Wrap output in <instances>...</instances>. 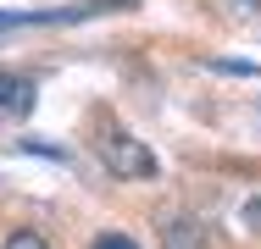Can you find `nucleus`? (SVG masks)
Here are the masks:
<instances>
[{
	"label": "nucleus",
	"instance_id": "nucleus-5",
	"mask_svg": "<svg viewBox=\"0 0 261 249\" xmlns=\"http://www.w3.org/2000/svg\"><path fill=\"white\" fill-rule=\"evenodd\" d=\"M95 249H139V244H134L128 233H100V238H95Z\"/></svg>",
	"mask_w": 261,
	"mask_h": 249
},
{
	"label": "nucleus",
	"instance_id": "nucleus-6",
	"mask_svg": "<svg viewBox=\"0 0 261 249\" xmlns=\"http://www.w3.org/2000/svg\"><path fill=\"white\" fill-rule=\"evenodd\" d=\"M245 222H250V227H261V199L250 205V210H245Z\"/></svg>",
	"mask_w": 261,
	"mask_h": 249
},
{
	"label": "nucleus",
	"instance_id": "nucleus-2",
	"mask_svg": "<svg viewBox=\"0 0 261 249\" xmlns=\"http://www.w3.org/2000/svg\"><path fill=\"white\" fill-rule=\"evenodd\" d=\"M161 249H206V233H200V222H189V216H172V222H167V233H161Z\"/></svg>",
	"mask_w": 261,
	"mask_h": 249
},
{
	"label": "nucleus",
	"instance_id": "nucleus-3",
	"mask_svg": "<svg viewBox=\"0 0 261 249\" xmlns=\"http://www.w3.org/2000/svg\"><path fill=\"white\" fill-rule=\"evenodd\" d=\"M0 105H6V111H28V105H34V83L17 78V72H0Z\"/></svg>",
	"mask_w": 261,
	"mask_h": 249
},
{
	"label": "nucleus",
	"instance_id": "nucleus-1",
	"mask_svg": "<svg viewBox=\"0 0 261 249\" xmlns=\"http://www.w3.org/2000/svg\"><path fill=\"white\" fill-rule=\"evenodd\" d=\"M100 161H106V172L111 177H128V183H139V177H156L161 166H156V155L139 144V139H128V133H106L100 139Z\"/></svg>",
	"mask_w": 261,
	"mask_h": 249
},
{
	"label": "nucleus",
	"instance_id": "nucleus-4",
	"mask_svg": "<svg viewBox=\"0 0 261 249\" xmlns=\"http://www.w3.org/2000/svg\"><path fill=\"white\" fill-rule=\"evenodd\" d=\"M0 249H50V238H39V233H28V227H22V233H11Z\"/></svg>",
	"mask_w": 261,
	"mask_h": 249
}]
</instances>
